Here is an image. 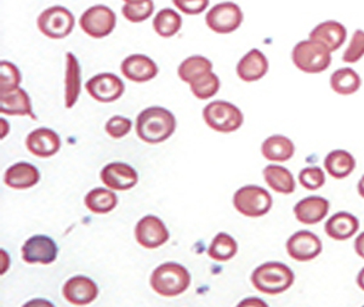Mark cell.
I'll return each mask as SVG.
<instances>
[{
	"label": "cell",
	"mask_w": 364,
	"mask_h": 307,
	"mask_svg": "<svg viewBox=\"0 0 364 307\" xmlns=\"http://www.w3.org/2000/svg\"><path fill=\"white\" fill-rule=\"evenodd\" d=\"M125 3H142V1H146V0H124Z\"/></svg>",
	"instance_id": "44"
},
{
	"label": "cell",
	"mask_w": 364,
	"mask_h": 307,
	"mask_svg": "<svg viewBox=\"0 0 364 307\" xmlns=\"http://www.w3.org/2000/svg\"><path fill=\"white\" fill-rule=\"evenodd\" d=\"M322 242L318 236L310 231H298L287 242V252L293 260L307 262L322 253Z\"/></svg>",
	"instance_id": "10"
},
{
	"label": "cell",
	"mask_w": 364,
	"mask_h": 307,
	"mask_svg": "<svg viewBox=\"0 0 364 307\" xmlns=\"http://www.w3.org/2000/svg\"><path fill=\"white\" fill-rule=\"evenodd\" d=\"M182 18L173 9H161L154 20L156 33L163 38H170L181 28Z\"/></svg>",
	"instance_id": "32"
},
{
	"label": "cell",
	"mask_w": 364,
	"mask_h": 307,
	"mask_svg": "<svg viewBox=\"0 0 364 307\" xmlns=\"http://www.w3.org/2000/svg\"><path fill=\"white\" fill-rule=\"evenodd\" d=\"M116 14L106 5H95L87 9L80 17V28L95 39L107 37L116 27Z\"/></svg>",
	"instance_id": "8"
},
{
	"label": "cell",
	"mask_w": 364,
	"mask_h": 307,
	"mask_svg": "<svg viewBox=\"0 0 364 307\" xmlns=\"http://www.w3.org/2000/svg\"><path fill=\"white\" fill-rule=\"evenodd\" d=\"M261 152L271 162H287L294 156V142L283 135H273L264 141Z\"/></svg>",
	"instance_id": "24"
},
{
	"label": "cell",
	"mask_w": 364,
	"mask_h": 307,
	"mask_svg": "<svg viewBox=\"0 0 364 307\" xmlns=\"http://www.w3.org/2000/svg\"><path fill=\"white\" fill-rule=\"evenodd\" d=\"M58 257V245L50 237H31L22 247V259L28 264L49 265Z\"/></svg>",
	"instance_id": "13"
},
{
	"label": "cell",
	"mask_w": 364,
	"mask_h": 307,
	"mask_svg": "<svg viewBox=\"0 0 364 307\" xmlns=\"http://www.w3.org/2000/svg\"><path fill=\"white\" fill-rule=\"evenodd\" d=\"M299 181L309 191H316L326 183V174L319 166H307L300 171Z\"/></svg>",
	"instance_id": "36"
},
{
	"label": "cell",
	"mask_w": 364,
	"mask_h": 307,
	"mask_svg": "<svg viewBox=\"0 0 364 307\" xmlns=\"http://www.w3.org/2000/svg\"><path fill=\"white\" fill-rule=\"evenodd\" d=\"M357 190H358V193H360V197L364 198V175L360 178V181H358V186H357Z\"/></svg>",
	"instance_id": "43"
},
{
	"label": "cell",
	"mask_w": 364,
	"mask_h": 307,
	"mask_svg": "<svg viewBox=\"0 0 364 307\" xmlns=\"http://www.w3.org/2000/svg\"><path fill=\"white\" fill-rule=\"evenodd\" d=\"M213 71V63L203 56H191L178 67V77L182 82L191 84L200 75Z\"/></svg>",
	"instance_id": "30"
},
{
	"label": "cell",
	"mask_w": 364,
	"mask_h": 307,
	"mask_svg": "<svg viewBox=\"0 0 364 307\" xmlns=\"http://www.w3.org/2000/svg\"><path fill=\"white\" fill-rule=\"evenodd\" d=\"M135 237L139 244L147 249H156L169 239V231L157 216L142 217L135 227Z\"/></svg>",
	"instance_id": "12"
},
{
	"label": "cell",
	"mask_w": 364,
	"mask_h": 307,
	"mask_svg": "<svg viewBox=\"0 0 364 307\" xmlns=\"http://www.w3.org/2000/svg\"><path fill=\"white\" fill-rule=\"evenodd\" d=\"M238 250L237 242L230 235L220 232L211 242L208 255L215 262H225L231 260Z\"/></svg>",
	"instance_id": "31"
},
{
	"label": "cell",
	"mask_w": 364,
	"mask_h": 307,
	"mask_svg": "<svg viewBox=\"0 0 364 307\" xmlns=\"http://www.w3.org/2000/svg\"><path fill=\"white\" fill-rule=\"evenodd\" d=\"M63 293L68 303L84 306L97 298L99 288L92 279L84 276H75L63 286Z\"/></svg>",
	"instance_id": "15"
},
{
	"label": "cell",
	"mask_w": 364,
	"mask_h": 307,
	"mask_svg": "<svg viewBox=\"0 0 364 307\" xmlns=\"http://www.w3.org/2000/svg\"><path fill=\"white\" fill-rule=\"evenodd\" d=\"M118 203L116 193L106 188H95L85 197V205L94 214H107L113 210Z\"/></svg>",
	"instance_id": "29"
},
{
	"label": "cell",
	"mask_w": 364,
	"mask_h": 307,
	"mask_svg": "<svg viewBox=\"0 0 364 307\" xmlns=\"http://www.w3.org/2000/svg\"><path fill=\"white\" fill-rule=\"evenodd\" d=\"M0 123H1V139H3V137H5V135H6V131L9 130V124L8 122L5 121V119H3V118H1Z\"/></svg>",
	"instance_id": "42"
},
{
	"label": "cell",
	"mask_w": 364,
	"mask_h": 307,
	"mask_svg": "<svg viewBox=\"0 0 364 307\" xmlns=\"http://www.w3.org/2000/svg\"><path fill=\"white\" fill-rule=\"evenodd\" d=\"M203 118L209 128L224 134L236 131L245 122L240 108L226 101L210 102L203 109Z\"/></svg>",
	"instance_id": "5"
},
{
	"label": "cell",
	"mask_w": 364,
	"mask_h": 307,
	"mask_svg": "<svg viewBox=\"0 0 364 307\" xmlns=\"http://www.w3.org/2000/svg\"><path fill=\"white\" fill-rule=\"evenodd\" d=\"M236 71L237 75L243 82H257L264 78L269 71V61L259 49H252L248 54L240 58Z\"/></svg>",
	"instance_id": "20"
},
{
	"label": "cell",
	"mask_w": 364,
	"mask_h": 307,
	"mask_svg": "<svg viewBox=\"0 0 364 307\" xmlns=\"http://www.w3.org/2000/svg\"><path fill=\"white\" fill-rule=\"evenodd\" d=\"M29 152L41 158H48L58 154L61 147V140L54 130L39 128L29 134L26 140Z\"/></svg>",
	"instance_id": "17"
},
{
	"label": "cell",
	"mask_w": 364,
	"mask_h": 307,
	"mask_svg": "<svg viewBox=\"0 0 364 307\" xmlns=\"http://www.w3.org/2000/svg\"><path fill=\"white\" fill-rule=\"evenodd\" d=\"M0 92H6L18 87L21 83V75L17 67L8 61H1L0 63Z\"/></svg>",
	"instance_id": "35"
},
{
	"label": "cell",
	"mask_w": 364,
	"mask_h": 307,
	"mask_svg": "<svg viewBox=\"0 0 364 307\" xmlns=\"http://www.w3.org/2000/svg\"><path fill=\"white\" fill-rule=\"evenodd\" d=\"M154 1L146 0L142 3H125L122 9V13L128 21L137 23V22L146 21L154 14Z\"/></svg>",
	"instance_id": "34"
},
{
	"label": "cell",
	"mask_w": 364,
	"mask_h": 307,
	"mask_svg": "<svg viewBox=\"0 0 364 307\" xmlns=\"http://www.w3.org/2000/svg\"><path fill=\"white\" fill-rule=\"evenodd\" d=\"M324 168L334 179H345L355 171L356 159L348 151H331L324 159Z\"/></svg>",
	"instance_id": "26"
},
{
	"label": "cell",
	"mask_w": 364,
	"mask_h": 307,
	"mask_svg": "<svg viewBox=\"0 0 364 307\" xmlns=\"http://www.w3.org/2000/svg\"><path fill=\"white\" fill-rule=\"evenodd\" d=\"M364 56V31L356 29L352 36L350 44L343 55V61L346 63H356Z\"/></svg>",
	"instance_id": "37"
},
{
	"label": "cell",
	"mask_w": 364,
	"mask_h": 307,
	"mask_svg": "<svg viewBox=\"0 0 364 307\" xmlns=\"http://www.w3.org/2000/svg\"><path fill=\"white\" fill-rule=\"evenodd\" d=\"M360 229V221L350 212H339L331 216L324 230L327 236L334 241H348Z\"/></svg>",
	"instance_id": "21"
},
{
	"label": "cell",
	"mask_w": 364,
	"mask_h": 307,
	"mask_svg": "<svg viewBox=\"0 0 364 307\" xmlns=\"http://www.w3.org/2000/svg\"><path fill=\"white\" fill-rule=\"evenodd\" d=\"M173 3L186 15H199L209 6V0H173Z\"/></svg>",
	"instance_id": "39"
},
{
	"label": "cell",
	"mask_w": 364,
	"mask_h": 307,
	"mask_svg": "<svg viewBox=\"0 0 364 307\" xmlns=\"http://www.w3.org/2000/svg\"><path fill=\"white\" fill-rule=\"evenodd\" d=\"M264 179L269 188L281 195H291L295 191L294 176L284 166H266L264 169Z\"/></svg>",
	"instance_id": "27"
},
{
	"label": "cell",
	"mask_w": 364,
	"mask_h": 307,
	"mask_svg": "<svg viewBox=\"0 0 364 307\" xmlns=\"http://www.w3.org/2000/svg\"><path fill=\"white\" fill-rule=\"evenodd\" d=\"M329 202L323 197L311 195L295 204L294 215L299 222L304 225H316L327 216Z\"/></svg>",
	"instance_id": "19"
},
{
	"label": "cell",
	"mask_w": 364,
	"mask_h": 307,
	"mask_svg": "<svg viewBox=\"0 0 364 307\" xmlns=\"http://www.w3.org/2000/svg\"><path fill=\"white\" fill-rule=\"evenodd\" d=\"M176 129L174 114L163 107H149L139 114L136 134L142 141L159 144L168 140Z\"/></svg>",
	"instance_id": "1"
},
{
	"label": "cell",
	"mask_w": 364,
	"mask_h": 307,
	"mask_svg": "<svg viewBox=\"0 0 364 307\" xmlns=\"http://www.w3.org/2000/svg\"><path fill=\"white\" fill-rule=\"evenodd\" d=\"M357 284L364 291V267L360 271L358 276H357Z\"/></svg>",
	"instance_id": "41"
},
{
	"label": "cell",
	"mask_w": 364,
	"mask_h": 307,
	"mask_svg": "<svg viewBox=\"0 0 364 307\" xmlns=\"http://www.w3.org/2000/svg\"><path fill=\"white\" fill-rule=\"evenodd\" d=\"M291 60L299 71L316 75L326 71L331 63V51L319 43L306 39L294 46Z\"/></svg>",
	"instance_id": "4"
},
{
	"label": "cell",
	"mask_w": 364,
	"mask_h": 307,
	"mask_svg": "<svg viewBox=\"0 0 364 307\" xmlns=\"http://www.w3.org/2000/svg\"><path fill=\"white\" fill-rule=\"evenodd\" d=\"M0 112L8 116H29L36 119L29 96L21 87L0 92Z\"/></svg>",
	"instance_id": "22"
},
{
	"label": "cell",
	"mask_w": 364,
	"mask_h": 307,
	"mask_svg": "<svg viewBox=\"0 0 364 307\" xmlns=\"http://www.w3.org/2000/svg\"><path fill=\"white\" fill-rule=\"evenodd\" d=\"M133 123L128 118L122 116H114L106 123V131L113 139H122L128 135L132 130Z\"/></svg>",
	"instance_id": "38"
},
{
	"label": "cell",
	"mask_w": 364,
	"mask_h": 307,
	"mask_svg": "<svg viewBox=\"0 0 364 307\" xmlns=\"http://www.w3.org/2000/svg\"><path fill=\"white\" fill-rule=\"evenodd\" d=\"M122 73L135 83H145L158 75V67L152 58L145 55H132L120 66Z\"/></svg>",
	"instance_id": "16"
},
{
	"label": "cell",
	"mask_w": 364,
	"mask_h": 307,
	"mask_svg": "<svg viewBox=\"0 0 364 307\" xmlns=\"http://www.w3.org/2000/svg\"><path fill=\"white\" fill-rule=\"evenodd\" d=\"M294 272L282 262H266L252 274V286L267 295H278L288 291L294 284Z\"/></svg>",
	"instance_id": "2"
},
{
	"label": "cell",
	"mask_w": 364,
	"mask_h": 307,
	"mask_svg": "<svg viewBox=\"0 0 364 307\" xmlns=\"http://www.w3.org/2000/svg\"><path fill=\"white\" fill-rule=\"evenodd\" d=\"M355 250H356L357 255L364 260V232L357 237L356 241H355Z\"/></svg>",
	"instance_id": "40"
},
{
	"label": "cell",
	"mask_w": 364,
	"mask_h": 307,
	"mask_svg": "<svg viewBox=\"0 0 364 307\" xmlns=\"http://www.w3.org/2000/svg\"><path fill=\"white\" fill-rule=\"evenodd\" d=\"M82 72L78 60L72 53L66 54V79H65V104L67 108H72L78 101L82 84Z\"/></svg>",
	"instance_id": "25"
},
{
	"label": "cell",
	"mask_w": 364,
	"mask_h": 307,
	"mask_svg": "<svg viewBox=\"0 0 364 307\" xmlns=\"http://www.w3.org/2000/svg\"><path fill=\"white\" fill-rule=\"evenodd\" d=\"M348 31L345 26L334 20L321 22L311 31L310 39L326 46L328 50L336 51L345 43Z\"/></svg>",
	"instance_id": "18"
},
{
	"label": "cell",
	"mask_w": 364,
	"mask_h": 307,
	"mask_svg": "<svg viewBox=\"0 0 364 307\" xmlns=\"http://www.w3.org/2000/svg\"><path fill=\"white\" fill-rule=\"evenodd\" d=\"M191 276L186 267L176 262H166L158 266L151 276V286L161 296H176L187 291Z\"/></svg>",
	"instance_id": "3"
},
{
	"label": "cell",
	"mask_w": 364,
	"mask_h": 307,
	"mask_svg": "<svg viewBox=\"0 0 364 307\" xmlns=\"http://www.w3.org/2000/svg\"><path fill=\"white\" fill-rule=\"evenodd\" d=\"M205 22L208 27L215 33H232L242 25L243 13L236 3H220L208 11Z\"/></svg>",
	"instance_id": "9"
},
{
	"label": "cell",
	"mask_w": 364,
	"mask_h": 307,
	"mask_svg": "<svg viewBox=\"0 0 364 307\" xmlns=\"http://www.w3.org/2000/svg\"><path fill=\"white\" fill-rule=\"evenodd\" d=\"M101 180L106 186L116 191H127L139 181L136 171L125 163H111L101 171Z\"/></svg>",
	"instance_id": "14"
},
{
	"label": "cell",
	"mask_w": 364,
	"mask_h": 307,
	"mask_svg": "<svg viewBox=\"0 0 364 307\" xmlns=\"http://www.w3.org/2000/svg\"><path fill=\"white\" fill-rule=\"evenodd\" d=\"M362 80L358 73L350 67L336 70L331 77V87L333 92L343 96L352 95L360 90Z\"/></svg>",
	"instance_id": "28"
},
{
	"label": "cell",
	"mask_w": 364,
	"mask_h": 307,
	"mask_svg": "<svg viewBox=\"0 0 364 307\" xmlns=\"http://www.w3.org/2000/svg\"><path fill=\"white\" fill-rule=\"evenodd\" d=\"M190 85L191 90L197 99L207 100V99H210L213 96L216 95L219 92V77L213 71L208 72L205 75H200L199 78L193 80Z\"/></svg>",
	"instance_id": "33"
},
{
	"label": "cell",
	"mask_w": 364,
	"mask_h": 307,
	"mask_svg": "<svg viewBox=\"0 0 364 307\" xmlns=\"http://www.w3.org/2000/svg\"><path fill=\"white\" fill-rule=\"evenodd\" d=\"M38 28L50 39H63L73 31L75 16L63 6L44 10L38 17Z\"/></svg>",
	"instance_id": "7"
},
{
	"label": "cell",
	"mask_w": 364,
	"mask_h": 307,
	"mask_svg": "<svg viewBox=\"0 0 364 307\" xmlns=\"http://www.w3.org/2000/svg\"><path fill=\"white\" fill-rule=\"evenodd\" d=\"M41 175L36 166L29 163H17L5 173L4 183L15 190H26L37 185Z\"/></svg>",
	"instance_id": "23"
},
{
	"label": "cell",
	"mask_w": 364,
	"mask_h": 307,
	"mask_svg": "<svg viewBox=\"0 0 364 307\" xmlns=\"http://www.w3.org/2000/svg\"><path fill=\"white\" fill-rule=\"evenodd\" d=\"M85 87L94 100L105 104L118 100L124 92V84L112 73H101L92 77L87 80Z\"/></svg>",
	"instance_id": "11"
},
{
	"label": "cell",
	"mask_w": 364,
	"mask_h": 307,
	"mask_svg": "<svg viewBox=\"0 0 364 307\" xmlns=\"http://www.w3.org/2000/svg\"><path fill=\"white\" fill-rule=\"evenodd\" d=\"M233 205L242 215L260 217L272 208V197L265 188L255 185L242 187L233 195Z\"/></svg>",
	"instance_id": "6"
}]
</instances>
